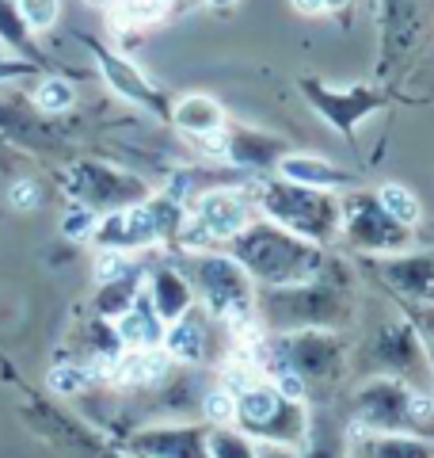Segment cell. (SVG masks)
<instances>
[{
  "mask_svg": "<svg viewBox=\"0 0 434 458\" xmlns=\"http://www.w3.org/2000/svg\"><path fill=\"white\" fill-rule=\"evenodd\" d=\"M237 260H244L259 279H267L274 286H289V283H305L321 271V256L316 249L301 245L289 233L274 225H252V229H240L237 241Z\"/></svg>",
  "mask_w": 434,
  "mask_h": 458,
  "instance_id": "1",
  "label": "cell"
},
{
  "mask_svg": "<svg viewBox=\"0 0 434 458\" xmlns=\"http://www.w3.org/2000/svg\"><path fill=\"white\" fill-rule=\"evenodd\" d=\"M259 203L271 214L282 229H294V233L305 237H331L339 229L343 207L336 203L331 191L321 188H301V183H259Z\"/></svg>",
  "mask_w": 434,
  "mask_h": 458,
  "instance_id": "2",
  "label": "cell"
},
{
  "mask_svg": "<svg viewBox=\"0 0 434 458\" xmlns=\"http://www.w3.org/2000/svg\"><path fill=\"white\" fill-rule=\"evenodd\" d=\"M198 286H202L206 306L217 318H225L237 328L252 321V294H248V283H244L237 264L221 260V256H206V260L198 264Z\"/></svg>",
  "mask_w": 434,
  "mask_h": 458,
  "instance_id": "3",
  "label": "cell"
},
{
  "mask_svg": "<svg viewBox=\"0 0 434 458\" xmlns=\"http://www.w3.org/2000/svg\"><path fill=\"white\" fill-rule=\"evenodd\" d=\"M289 397H282L279 390H267V386H248L237 401V417L244 420V428H252L263 439H279L286 443L289 436L301 432V417L286 405Z\"/></svg>",
  "mask_w": 434,
  "mask_h": 458,
  "instance_id": "4",
  "label": "cell"
},
{
  "mask_svg": "<svg viewBox=\"0 0 434 458\" xmlns=\"http://www.w3.org/2000/svg\"><path fill=\"white\" fill-rule=\"evenodd\" d=\"M343 218H346V233L366 249H400L404 245L400 222L388 218L378 199H370V195H358L355 203H346Z\"/></svg>",
  "mask_w": 434,
  "mask_h": 458,
  "instance_id": "5",
  "label": "cell"
},
{
  "mask_svg": "<svg viewBox=\"0 0 434 458\" xmlns=\"http://www.w3.org/2000/svg\"><path fill=\"white\" fill-rule=\"evenodd\" d=\"M252 218V203L240 191H210L198 199L195 222L206 237H237Z\"/></svg>",
  "mask_w": 434,
  "mask_h": 458,
  "instance_id": "6",
  "label": "cell"
},
{
  "mask_svg": "<svg viewBox=\"0 0 434 458\" xmlns=\"http://www.w3.org/2000/svg\"><path fill=\"white\" fill-rule=\"evenodd\" d=\"M305 92L313 96V104L316 111H324L331 123L339 126L343 134H351L358 119H366V114L381 104V96L378 92H370V89H351V92H331V89H316L313 81H305Z\"/></svg>",
  "mask_w": 434,
  "mask_h": 458,
  "instance_id": "7",
  "label": "cell"
},
{
  "mask_svg": "<svg viewBox=\"0 0 434 458\" xmlns=\"http://www.w3.org/2000/svg\"><path fill=\"white\" fill-rule=\"evenodd\" d=\"M378 12H381L385 50H388V62H393V57H400L415 42V31H419V0H378Z\"/></svg>",
  "mask_w": 434,
  "mask_h": 458,
  "instance_id": "8",
  "label": "cell"
},
{
  "mask_svg": "<svg viewBox=\"0 0 434 458\" xmlns=\"http://www.w3.org/2000/svg\"><path fill=\"white\" fill-rule=\"evenodd\" d=\"M164 318L156 313L153 298H138L134 306L126 310V318L119 321V333L122 340L129 344V348H156V340L164 336Z\"/></svg>",
  "mask_w": 434,
  "mask_h": 458,
  "instance_id": "9",
  "label": "cell"
},
{
  "mask_svg": "<svg viewBox=\"0 0 434 458\" xmlns=\"http://www.w3.org/2000/svg\"><path fill=\"white\" fill-rule=\"evenodd\" d=\"M171 123H176V131L183 134H210V131H221L225 126V111L213 104L210 96H187L176 104L171 111Z\"/></svg>",
  "mask_w": 434,
  "mask_h": 458,
  "instance_id": "10",
  "label": "cell"
},
{
  "mask_svg": "<svg viewBox=\"0 0 434 458\" xmlns=\"http://www.w3.org/2000/svg\"><path fill=\"white\" fill-rule=\"evenodd\" d=\"M282 176L289 183H301V188H336V183H346V176L339 168H331L328 161H316V157H282Z\"/></svg>",
  "mask_w": 434,
  "mask_h": 458,
  "instance_id": "11",
  "label": "cell"
},
{
  "mask_svg": "<svg viewBox=\"0 0 434 458\" xmlns=\"http://www.w3.org/2000/svg\"><path fill=\"white\" fill-rule=\"evenodd\" d=\"M168 370V360L156 348H134L119 363H111V375L119 382H156Z\"/></svg>",
  "mask_w": 434,
  "mask_h": 458,
  "instance_id": "12",
  "label": "cell"
},
{
  "mask_svg": "<svg viewBox=\"0 0 434 458\" xmlns=\"http://www.w3.org/2000/svg\"><path fill=\"white\" fill-rule=\"evenodd\" d=\"M96 54H99V65H104L107 81H111L126 99H138V104H145V107H156V92L141 81V73H134V69H129L126 62H119V57H111V54H104V50H96Z\"/></svg>",
  "mask_w": 434,
  "mask_h": 458,
  "instance_id": "13",
  "label": "cell"
},
{
  "mask_svg": "<svg viewBox=\"0 0 434 458\" xmlns=\"http://www.w3.org/2000/svg\"><path fill=\"white\" fill-rule=\"evenodd\" d=\"M168 348L176 355H183V360H198V355L206 352V325H202V318L195 310L168 333Z\"/></svg>",
  "mask_w": 434,
  "mask_h": 458,
  "instance_id": "14",
  "label": "cell"
},
{
  "mask_svg": "<svg viewBox=\"0 0 434 458\" xmlns=\"http://www.w3.org/2000/svg\"><path fill=\"white\" fill-rule=\"evenodd\" d=\"M393 276L408 286L412 294H423V298H434V260L430 256H415V260H400L393 267Z\"/></svg>",
  "mask_w": 434,
  "mask_h": 458,
  "instance_id": "15",
  "label": "cell"
},
{
  "mask_svg": "<svg viewBox=\"0 0 434 458\" xmlns=\"http://www.w3.org/2000/svg\"><path fill=\"white\" fill-rule=\"evenodd\" d=\"M153 306L161 318H179V313L187 310V286L176 279V276H156V286H153Z\"/></svg>",
  "mask_w": 434,
  "mask_h": 458,
  "instance_id": "16",
  "label": "cell"
},
{
  "mask_svg": "<svg viewBox=\"0 0 434 458\" xmlns=\"http://www.w3.org/2000/svg\"><path fill=\"white\" fill-rule=\"evenodd\" d=\"M381 203V210L388 214L393 222H400V225H412L415 218H419V203L412 199V191H404L400 183H385V188L373 195Z\"/></svg>",
  "mask_w": 434,
  "mask_h": 458,
  "instance_id": "17",
  "label": "cell"
},
{
  "mask_svg": "<svg viewBox=\"0 0 434 458\" xmlns=\"http://www.w3.org/2000/svg\"><path fill=\"white\" fill-rule=\"evenodd\" d=\"M20 20L27 23V31H46L62 16V0H16Z\"/></svg>",
  "mask_w": 434,
  "mask_h": 458,
  "instance_id": "18",
  "label": "cell"
},
{
  "mask_svg": "<svg viewBox=\"0 0 434 458\" xmlns=\"http://www.w3.org/2000/svg\"><path fill=\"white\" fill-rule=\"evenodd\" d=\"M355 458H427V451L412 439H370L362 443Z\"/></svg>",
  "mask_w": 434,
  "mask_h": 458,
  "instance_id": "19",
  "label": "cell"
},
{
  "mask_svg": "<svg viewBox=\"0 0 434 458\" xmlns=\"http://www.w3.org/2000/svg\"><path fill=\"white\" fill-rule=\"evenodd\" d=\"M35 104L42 111H69L72 104H77V92H72V84L62 81V77H46L38 84V92H35Z\"/></svg>",
  "mask_w": 434,
  "mask_h": 458,
  "instance_id": "20",
  "label": "cell"
},
{
  "mask_svg": "<svg viewBox=\"0 0 434 458\" xmlns=\"http://www.w3.org/2000/svg\"><path fill=\"white\" fill-rule=\"evenodd\" d=\"M23 35H27V23L20 20L16 0H0V38L12 42V47H20Z\"/></svg>",
  "mask_w": 434,
  "mask_h": 458,
  "instance_id": "21",
  "label": "cell"
},
{
  "mask_svg": "<svg viewBox=\"0 0 434 458\" xmlns=\"http://www.w3.org/2000/svg\"><path fill=\"white\" fill-rule=\"evenodd\" d=\"M92 375L88 370H80V367H57V370H50V386L57 394H72V390H80L84 382H88Z\"/></svg>",
  "mask_w": 434,
  "mask_h": 458,
  "instance_id": "22",
  "label": "cell"
},
{
  "mask_svg": "<svg viewBox=\"0 0 434 458\" xmlns=\"http://www.w3.org/2000/svg\"><path fill=\"white\" fill-rule=\"evenodd\" d=\"M210 454H213V458H255V454L248 451V443H244L240 436H213Z\"/></svg>",
  "mask_w": 434,
  "mask_h": 458,
  "instance_id": "23",
  "label": "cell"
},
{
  "mask_svg": "<svg viewBox=\"0 0 434 458\" xmlns=\"http://www.w3.org/2000/svg\"><path fill=\"white\" fill-rule=\"evenodd\" d=\"M206 412H210L213 420H233V417H237V397L229 394V390L210 394V397H206Z\"/></svg>",
  "mask_w": 434,
  "mask_h": 458,
  "instance_id": "24",
  "label": "cell"
},
{
  "mask_svg": "<svg viewBox=\"0 0 434 458\" xmlns=\"http://www.w3.org/2000/svg\"><path fill=\"white\" fill-rule=\"evenodd\" d=\"M12 207L16 210H31V207H38V188L31 180H20L16 188H12Z\"/></svg>",
  "mask_w": 434,
  "mask_h": 458,
  "instance_id": "25",
  "label": "cell"
},
{
  "mask_svg": "<svg viewBox=\"0 0 434 458\" xmlns=\"http://www.w3.org/2000/svg\"><path fill=\"white\" fill-rule=\"evenodd\" d=\"M88 225H92V214L80 210V214H72V218L65 222V233H69V237H88V233H92Z\"/></svg>",
  "mask_w": 434,
  "mask_h": 458,
  "instance_id": "26",
  "label": "cell"
},
{
  "mask_svg": "<svg viewBox=\"0 0 434 458\" xmlns=\"http://www.w3.org/2000/svg\"><path fill=\"white\" fill-rule=\"evenodd\" d=\"M289 4H294L297 16H321L324 12V0H289Z\"/></svg>",
  "mask_w": 434,
  "mask_h": 458,
  "instance_id": "27",
  "label": "cell"
},
{
  "mask_svg": "<svg viewBox=\"0 0 434 458\" xmlns=\"http://www.w3.org/2000/svg\"><path fill=\"white\" fill-rule=\"evenodd\" d=\"M255 458H294V454H289V447H282V443H259Z\"/></svg>",
  "mask_w": 434,
  "mask_h": 458,
  "instance_id": "28",
  "label": "cell"
},
{
  "mask_svg": "<svg viewBox=\"0 0 434 458\" xmlns=\"http://www.w3.org/2000/svg\"><path fill=\"white\" fill-rule=\"evenodd\" d=\"M346 4H351V0H324V12H339Z\"/></svg>",
  "mask_w": 434,
  "mask_h": 458,
  "instance_id": "29",
  "label": "cell"
},
{
  "mask_svg": "<svg viewBox=\"0 0 434 458\" xmlns=\"http://www.w3.org/2000/svg\"><path fill=\"white\" fill-rule=\"evenodd\" d=\"M206 4H210V8H217V12H225V8H233L237 0H206Z\"/></svg>",
  "mask_w": 434,
  "mask_h": 458,
  "instance_id": "30",
  "label": "cell"
},
{
  "mask_svg": "<svg viewBox=\"0 0 434 458\" xmlns=\"http://www.w3.org/2000/svg\"><path fill=\"white\" fill-rule=\"evenodd\" d=\"M84 4H92V8H111V0H84Z\"/></svg>",
  "mask_w": 434,
  "mask_h": 458,
  "instance_id": "31",
  "label": "cell"
},
{
  "mask_svg": "<svg viewBox=\"0 0 434 458\" xmlns=\"http://www.w3.org/2000/svg\"><path fill=\"white\" fill-rule=\"evenodd\" d=\"M427 333L434 336V313H427Z\"/></svg>",
  "mask_w": 434,
  "mask_h": 458,
  "instance_id": "32",
  "label": "cell"
},
{
  "mask_svg": "<svg viewBox=\"0 0 434 458\" xmlns=\"http://www.w3.org/2000/svg\"><path fill=\"white\" fill-rule=\"evenodd\" d=\"M156 4H161V8H168V12H171V4H176V0H156Z\"/></svg>",
  "mask_w": 434,
  "mask_h": 458,
  "instance_id": "33",
  "label": "cell"
}]
</instances>
